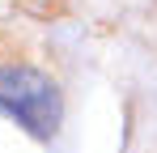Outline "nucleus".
<instances>
[{
    "label": "nucleus",
    "mask_w": 157,
    "mask_h": 153,
    "mask_svg": "<svg viewBox=\"0 0 157 153\" xmlns=\"http://www.w3.org/2000/svg\"><path fill=\"white\" fill-rule=\"evenodd\" d=\"M0 111L17 119L30 136L47 140L59 128V89L47 73L30 64H4L0 68Z\"/></svg>",
    "instance_id": "nucleus-1"
}]
</instances>
